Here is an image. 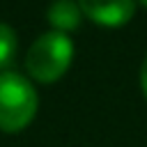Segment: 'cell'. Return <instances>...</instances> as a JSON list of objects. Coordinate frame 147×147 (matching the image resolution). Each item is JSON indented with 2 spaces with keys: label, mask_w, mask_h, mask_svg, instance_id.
Returning a JSON list of instances; mask_svg holds the SVG:
<instances>
[{
  "label": "cell",
  "mask_w": 147,
  "mask_h": 147,
  "mask_svg": "<svg viewBox=\"0 0 147 147\" xmlns=\"http://www.w3.org/2000/svg\"><path fill=\"white\" fill-rule=\"evenodd\" d=\"M74 44L64 32H44L39 34L25 55L28 74L41 83L57 80L71 64Z\"/></svg>",
  "instance_id": "1"
},
{
  "label": "cell",
  "mask_w": 147,
  "mask_h": 147,
  "mask_svg": "<svg viewBox=\"0 0 147 147\" xmlns=\"http://www.w3.org/2000/svg\"><path fill=\"white\" fill-rule=\"evenodd\" d=\"M46 18L53 28H57V32L74 30L80 23V7L74 0H53L46 9Z\"/></svg>",
  "instance_id": "4"
},
{
  "label": "cell",
  "mask_w": 147,
  "mask_h": 147,
  "mask_svg": "<svg viewBox=\"0 0 147 147\" xmlns=\"http://www.w3.org/2000/svg\"><path fill=\"white\" fill-rule=\"evenodd\" d=\"M140 85H142V92L147 94V55H145L142 67H140Z\"/></svg>",
  "instance_id": "6"
},
{
  "label": "cell",
  "mask_w": 147,
  "mask_h": 147,
  "mask_svg": "<svg viewBox=\"0 0 147 147\" xmlns=\"http://www.w3.org/2000/svg\"><path fill=\"white\" fill-rule=\"evenodd\" d=\"M37 113V90L16 71H0V129L21 131Z\"/></svg>",
  "instance_id": "2"
},
{
  "label": "cell",
  "mask_w": 147,
  "mask_h": 147,
  "mask_svg": "<svg viewBox=\"0 0 147 147\" xmlns=\"http://www.w3.org/2000/svg\"><path fill=\"white\" fill-rule=\"evenodd\" d=\"M80 11L101 25H124L136 9V0H78Z\"/></svg>",
  "instance_id": "3"
},
{
  "label": "cell",
  "mask_w": 147,
  "mask_h": 147,
  "mask_svg": "<svg viewBox=\"0 0 147 147\" xmlns=\"http://www.w3.org/2000/svg\"><path fill=\"white\" fill-rule=\"evenodd\" d=\"M138 2H140V5H145V7H147V0H138Z\"/></svg>",
  "instance_id": "7"
},
{
  "label": "cell",
  "mask_w": 147,
  "mask_h": 147,
  "mask_svg": "<svg viewBox=\"0 0 147 147\" xmlns=\"http://www.w3.org/2000/svg\"><path fill=\"white\" fill-rule=\"evenodd\" d=\"M18 48V39L14 28H9L7 23H0V71H7V67L14 62Z\"/></svg>",
  "instance_id": "5"
}]
</instances>
